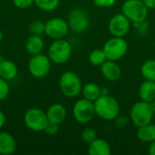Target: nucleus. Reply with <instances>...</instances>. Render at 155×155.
I'll return each instance as SVG.
<instances>
[{"label":"nucleus","mask_w":155,"mask_h":155,"mask_svg":"<svg viewBox=\"0 0 155 155\" xmlns=\"http://www.w3.org/2000/svg\"><path fill=\"white\" fill-rule=\"evenodd\" d=\"M18 70L16 64L11 60H1L0 62V77L9 81L17 75Z\"/></svg>","instance_id":"17"},{"label":"nucleus","mask_w":155,"mask_h":155,"mask_svg":"<svg viewBox=\"0 0 155 155\" xmlns=\"http://www.w3.org/2000/svg\"><path fill=\"white\" fill-rule=\"evenodd\" d=\"M29 31L32 35H41L45 33V23L41 21H34L29 25Z\"/></svg>","instance_id":"26"},{"label":"nucleus","mask_w":155,"mask_h":155,"mask_svg":"<svg viewBox=\"0 0 155 155\" xmlns=\"http://www.w3.org/2000/svg\"><path fill=\"white\" fill-rule=\"evenodd\" d=\"M5 122H6L5 114H4V112L0 111V129L4 127V125L5 124Z\"/></svg>","instance_id":"33"},{"label":"nucleus","mask_w":155,"mask_h":155,"mask_svg":"<svg viewBox=\"0 0 155 155\" xmlns=\"http://www.w3.org/2000/svg\"><path fill=\"white\" fill-rule=\"evenodd\" d=\"M103 50L107 57V60L118 61L126 54L128 44L124 37L113 36L105 42Z\"/></svg>","instance_id":"6"},{"label":"nucleus","mask_w":155,"mask_h":155,"mask_svg":"<svg viewBox=\"0 0 155 155\" xmlns=\"http://www.w3.org/2000/svg\"><path fill=\"white\" fill-rule=\"evenodd\" d=\"M106 60H107V57L103 48L94 49L89 54V62L92 65H94V66H101Z\"/></svg>","instance_id":"23"},{"label":"nucleus","mask_w":155,"mask_h":155,"mask_svg":"<svg viewBox=\"0 0 155 155\" xmlns=\"http://www.w3.org/2000/svg\"><path fill=\"white\" fill-rule=\"evenodd\" d=\"M35 0H13L14 5L19 9H26L34 4Z\"/></svg>","instance_id":"29"},{"label":"nucleus","mask_w":155,"mask_h":155,"mask_svg":"<svg viewBox=\"0 0 155 155\" xmlns=\"http://www.w3.org/2000/svg\"><path fill=\"white\" fill-rule=\"evenodd\" d=\"M68 25L69 28L73 32L76 34L84 33L87 30L90 25L89 15L84 10L81 8H74L69 14Z\"/></svg>","instance_id":"10"},{"label":"nucleus","mask_w":155,"mask_h":155,"mask_svg":"<svg viewBox=\"0 0 155 155\" xmlns=\"http://www.w3.org/2000/svg\"><path fill=\"white\" fill-rule=\"evenodd\" d=\"M73 115L75 121L80 124H87L91 122L96 115L94 102L85 98L79 99L74 104Z\"/></svg>","instance_id":"7"},{"label":"nucleus","mask_w":155,"mask_h":155,"mask_svg":"<svg viewBox=\"0 0 155 155\" xmlns=\"http://www.w3.org/2000/svg\"><path fill=\"white\" fill-rule=\"evenodd\" d=\"M83 98L94 102L101 96V87L94 83H88L82 88Z\"/></svg>","instance_id":"21"},{"label":"nucleus","mask_w":155,"mask_h":155,"mask_svg":"<svg viewBox=\"0 0 155 155\" xmlns=\"http://www.w3.org/2000/svg\"><path fill=\"white\" fill-rule=\"evenodd\" d=\"M51 60L48 55L37 54L32 55L28 63V70L32 76L43 78L48 74L51 69Z\"/></svg>","instance_id":"9"},{"label":"nucleus","mask_w":155,"mask_h":155,"mask_svg":"<svg viewBox=\"0 0 155 155\" xmlns=\"http://www.w3.org/2000/svg\"><path fill=\"white\" fill-rule=\"evenodd\" d=\"M149 8L142 0H125L122 5V13L134 25L146 20Z\"/></svg>","instance_id":"2"},{"label":"nucleus","mask_w":155,"mask_h":155,"mask_svg":"<svg viewBox=\"0 0 155 155\" xmlns=\"http://www.w3.org/2000/svg\"><path fill=\"white\" fill-rule=\"evenodd\" d=\"M44 40L40 35H32L25 43V49L28 54L31 55H35L40 54L44 49Z\"/></svg>","instance_id":"20"},{"label":"nucleus","mask_w":155,"mask_h":155,"mask_svg":"<svg viewBox=\"0 0 155 155\" xmlns=\"http://www.w3.org/2000/svg\"><path fill=\"white\" fill-rule=\"evenodd\" d=\"M116 0H94V5L98 7H111L114 5Z\"/></svg>","instance_id":"30"},{"label":"nucleus","mask_w":155,"mask_h":155,"mask_svg":"<svg viewBox=\"0 0 155 155\" xmlns=\"http://www.w3.org/2000/svg\"><path fill=\"white\" fill-rule=\"evenodd\" d=\"M69 30L68 22L60 17H54L45 23V34L53 39L64 38Z\"/></svg>","instance_id":"12"},{"label":"nucleus","mask_w":155,"mask_h":155,"mask_svg":"<svg viewBox=\"0 0 155 155\" xmlns=\"http://www.w3.org/2000/svg\"><path fill=\"white\" fill-rule=\"evenodd\" d=\"M137 138L145 143H151L155 141V124H148L140 126L137 129Z\"/></svg>","instance_id":"19"},{"label":"nucleus","mask_w":155,"mask_h":155,"mask_svg":"<svg viewBox=\"0 0 155 155\" xmlns=\"http://www.w3.org/2000/svg\"><path fill=\"white\" fill-rule=\"evenodd\" d=\"M101 73L103 76L111 82L119 80L122 76V70L116 61L106 60L101 66Z\"/></svg>","instance_id":"13"},{"label":"nucleus","mask_w":155,"mask_h":155,"mask_svg":"<svg viewBox=\"0 0 155 155\" xmlns=\"http://www.w3.org/2000/svg\"><path fill=\"white\" fill-rule=\"evenodd\" d=\"M81 137L84 143L89 144L97 138V133L93 128H85L83 130L81 134Z\"/></svg>","instance_id":"25"},{"label":"nucleus","mask_w":155,"mask_h":155,"mask_svg":"<svg viewBox=\"0 0 155 155\" xmlns=\"http://www.w3.org/2000/svg\"><path fill=\"white\" fill-rule=\"evenodd\" d=\"M59 87L66 97H75L82 93L83 84L79 75L72 71L64 72L59 80Z\"/></svg>","instance_id":"3"},{"label":"nucleus","mask_w":155,"mask_h":155,"mask_svg":"<svg viewBox=\"0 0 155 155\" xmlns=\"http://www.w3.org/2000/svg\"><path fill=\"white\" fill-rule=\"evenodd\" d=\"M46 115L49 123L61 124L66 117V109L61 104H54L47 109Z\"/></svg>","instance_id":"14"},{"label":"nucleus","mask_w":155,"mask_h":155,"mask_svg":"<svg viewBox=\"0 0 155 155\" xmlns=\"http://www.w3.org/2000/svg\"><path fill=\"white\" fill-rule=\"evenodd\" d=\"M72 45L71 44L63 38L54 39L51 44L48 50V56L50 60L57 64L66 63L72 55Z\"/></svg>","instance_id":"4"},{"label":"nucleus","mask_w":155,"mask_h":155,"mask_svg":"<svg viewBox=\"0 0 155 155\" xmlns=\"http://www.w3.org/2000/svg\"><path fill=\"white\" fill-rule=\"evenodd\" d=\"M115 124L118 127L120 128H123V127H125L127 124H128V122H129V118H127L126 116H123V115H118L115 119Z\"/></svg>","instance_id":"31"},{"label":"nucleus","mask_w":155,"mask_h":155,"mask_svg":"<svg viewBox=\"0 0 155 155\" xmlns=\"http://www.w3.org/2000/svg\"><path fill=\"white\" fill-rule=\"evenodd\" d=\"M44 132L49 136H54L59 132V124H53V123H48V124L45 128Z\"/></svg>","instance_id":"28"},{"label":"nucleus","mask_w":155,"mask_h":155,"mask_svg":"<svg viewBox=\"0 0 155 155\" xmlns=\"http://www.w3.org/2000/svg\"><path fill=\"white\" fill-rule=\"evenodd\" d=\"M3 32H2V30L0 29V43L2 42V40H3Z\"/></svg>","instance_id":"37"},{"label":"nucleus","mask_w":155,"mask_h":155,"mask_svg":"<svg viewBox=\"0 0 155 155\" xmlns=\"http://www.w3.org/2000/svg\"><path fill=\"white\" fill-rule=\"evenodd\" d=\"M34 3L39 9L45 12H51L59 6L60 0H35Z\"/></svg>","instance_id":"24"},{"label":"nucleus","mask_w":155,"mask_h":155,"mask_svg":"<svg viewBox=\"0 0 155 155\" xmlns=\"http://www.w3.org/2000/svg\"><path fill=\"white\" fill-rule=\"evenodd\" d=\"M9 94V85L6 80L0 77V101L5 100Z\"/></svg>","instance_id":"27"},{"label":"nucleus","mask_w":155,"mask_h":155,"mask_svg":"<svg viewBox=\"0 0 155 155\" xmlns=\"http://www.w3.org/2000/svg\"><path fill=\"white\" fill-rule=\"evenodd\" d=\"M111 153V146L104 139L97 137L94 141L89 143L88 153L90 155H110Z\"/></svg>","instance_id":"16"},{"label":"nucleus","mask_w":155,"mask_h":155,"mask_svg":"<svg viewBox=\"0 0 155 155\" xmlns=\"http://www.w3.org/2000/svg\"><path fill=\"white\" fill-rule=\"evenodd\" d=\"M25 126L31 131L42 132L48 124L46 113L39 108H31L26 111L24 116Z\"/></svg>","instance_id":"8"},{"label":"nucleus","mask_w":155,"mask_h":155,"mask_svg":"<svg viewBox=\"0 0 155 155\" xmlns=\"http://www.w3.org/2000/svg\"><path fill=\"white\" fill-rule=\"evenodd\" d=\"M154 113L153 112L150 103L140 101L134 104L130 111V120L138 128L145 124H151Z\"/></svg>","instance_id":"5"},{"label":"nucleus","mask_w":155,"mask_h":155,"mask_svg":"<svg viewBox=\"0 0 155 155\" xmlns=\"http://www.w3.org/2000/svg\"><path fill=\"white\" fill-rule=\"evenodd\" d=\"M131 21L123 14H116L109 20L108 31L113 36L124 37L130 31Z\"/></svg>","instance_id":"11"},{"label":"nucleus","mask_w":155,"mask_h":155,"mask_svg":"<svg viewBox=\"0 0 155 155\" xmlns=\"http://www.w3.org/2000/svg\"><path fill=\"white\" fill-rule=\"evenodd\" d=\"M141 74L145 80L155 82V60L145 61L141 66Z\"/></svg>","instance_id":"22"},{"label":"nucleus","mask_w":155,"mask_h":155,"mask_svg":"<svg viewBox=\"0 0 155 155\" xmlns=\"http://www.w3.org/2000/svg\"><path fill=\"white\" fill-rule=\"evenodd\" d=\"M150 105H151V108H152L153 112L155 114V100H153V102L150 103Z\"/></svg>","instance_id":"36"},{"label":"nucleus","mask_w":155,"mask_h":155,"mask_svg":"<svg viewBox=\"0 0 155 155\" xmlns=\"http://www.w3.org/2000/svg\"><path fill=\"white\" fill-rule=\"evenodd\" d=\"M16 148V143L14 136L6 132L0 133V154H12Z\"/></svg>","instance_id":"15"},{"label":"nucleus","mask_w":155,"mask_h":155,"mask_svg":"<svg viewBox=\"0 0 155 155\" xmlns=\"http://www.w3.org/2000/svg\"><path fill=\"white\" fill-rule=\"evenodd\" d=\"M94 104L95 114L104 121H113L120 114L119 102L110 94L101 95Z\"/></svg>","instance_id":"1"},{"label":"nucleus","mask_w":155,"mask_h":155,"mask_svg":"<svg viewBox=\"0 0 155 155\" xmlns=\"http://www.w3.org/2000/svg\"><path fill=\"white\" fill-rule=\"evenodd\" d=\"M1 60H2V58H1V55H0V62H1Z\"/></svg>","instance_id":"38"},{"label":"nucleus","mask_w":155,"mask_h":155,"mask_svg":"<svg viewBox=\"0 0 155 155\" xmlns=\"http://www.w3.org/2000/svg\"><path fill=\"white\" fill-rule=\"evenodd\" d=\"M149 9L155 8V0H142Z\"/></svg>","instance_id":"32"},{"label":"nucleus","mask_w":155,"mask_h":155,"mask_svg":"<svg viewBox=\"0 0 155 155\" xmlns=\"http://www.w3.org/2000/svg\"><path fill=\"white\" fill-rule=\"evenodd\" d=\"M139 96L141 101L151 103L155 100V82L145 80L139 88Z\"/></svg>","instance_id":"18"},{"label":"nucleus","mask_w":155,"mask_h":155,"mask_svg":"<svg viewBox=\"0 0 155 155\" xmlns=\"http://www.w3.org/2000/svg\"><path fill=\"white\" fill-rule=\"evenodd\" d=\"M109 94V91L106 87H101V95H107Z\"/></svg>","instance_id":"35"},{"label":"nucleus","mask_w":155,"mask_h":155,"mask_svg":"<svg viewBox=\"0 0 155 155\" xmlns=\"http://www.w3.org/2000/svg\"><path fill=\"white\" fill-rule=\"evenodd\" d=\"M150 155H155V141L150 143L149 146V151H148Z\"/></svg>","instance_id":"34"}]
</instances>
